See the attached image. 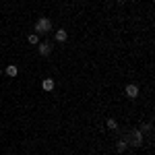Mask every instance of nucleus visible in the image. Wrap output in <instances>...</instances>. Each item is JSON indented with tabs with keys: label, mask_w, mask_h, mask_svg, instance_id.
<instances>
[{
	"label": "nucleus",
	"mask_w": 155,
	"mask_h": 155,
	"mask_svg": "<svg viewBox=\"0 0 155 155\" xmlns=\"http://www.w3.org/2000/svg\"><path fill=\"white\" fill-rule=\"evenodd\" d=\"M126 145H132V147H141L143 145V130H139V128H134L126 134Z\"/></svg>",
	"instance_id": "nucleus-1"
},
{
	"label": "nucleus",
	"mask_w": 155,
	"mask_h": 155,
	"mask_svg": "<svg viewBox=\"0 0 155 155\" xmlns=\"http://www.w3.org/2000/svg\"><path fill=\"white\" fill-rule=\"evenodd\" d=\"M50 29H52V21L50 19H37V23H35V33L39 35V33H48Z\"/></svg>",
	"instance_id": "nucleus-2"
},
{
	"label": "nucleus",
	"mask_w": 155,
	"mask_h": 155,
	"mask_svg": "<svg viewBox=\"0 0 155 155\" xmlns=\"http://www.w3.org/2000/svg\"><path fill=\"white\" fill-rule=\"evenodd\" d=\"M137 95H139V87H137V85H126V97L134 99Z\"/></svg>",
	"instance_id": "nucleus-3"
},
{
	"label": "nucleus",
	"mask_w": 155,
	"mask_h": 155,
	"mask_svg": "<svg viewBox=\"0 0 155 155\" xmlns=\"http://www.w3.org/2000/svg\"><path fill=\"white\" fill-rule=\"evenodd\" d=\"M39 54H41V56H48L50 52H52V44H50V41H44V44H39Z\"/></svg>",
	"instance_id": "nucleus-4"
},
{
	"label": "nucleus",
	"mask_w": 155,
	"mask_h": 155,
	"mask_svg": "<svg viewBox=\"0 0 155 155\" xmlns=\"http://www.w3.org/2000/svg\"><path fill=\"white\" fill-rule=\"evenodd\" d=\"M66 37H68V33H66L64 29H58V31H56V41L62 44V41H66Z\"/></svg>",
	"instance_id": "nucleus-5"
},
{
	"label": "nucleus",
	"mask_w": 155,
	"mask_h": 155,
	"mask_svg": "<svg viewBox=\"0 0 155 155\" xmlns=\"http://www.w3.org/2000/svg\"><path fill=\"white\" fill-rule=\"evenodd\" d=\"M41 87H44V91H52V89H54V81H52V79H44Z\"/></svg>",
	"instance_id": "nucleus-6"
},
{
	"label": "nucleus",
	"mask_w": 155,
	"mask_h": 155,
	"mask_svg": "<svg viewBox=\"0 0 155 155\" xmlns=\"http://www.w3.org/2000/svg\"><path fill=\"white\" fill-rule=\"evenodd\" d=\"M6 74H8V77H17V74H19V68L12 66V64H8V66H6Z\"/></svg>",
	"instance_id": "nucleus-7"
},
{
	"label": "nucleus",
	"mask_w": 155,
	"mask_h": 155,
	"mask_svg": "<svg viewBox=\"0 0 155 155\" xmlns=\"http://www.w3.org/2000/svg\"><path fill=\"white\" fill-rule=\"evenodd\" d=\"M107 128H110V130H116V128H118V122H116L114 118H110L107 120Z\"/></svg>",
	"instance_id": "nucleus-8"
},
{
	"label": "nucleus",
	"mask_w": 155,
	"mask_h": 155,
	"mask_svg": "<svg viewBox=\"0 0 155 155\" xmlns=\"http://www.w3.org/2000/svg\"><path fill=\"white\" fill-rule=\"evenodd\" d=\"M124 149H126V141H118V145H116V151H118V153H122Z\"/></svg>",
	"instance_id": "nucleus-9"
},
{
	"label": "nucleus",
	"mask_w": 155,
	"mask_h": 155,
	"mask_svg": "<svg viewBox=\"0 0 155 155\" xmlns=\"http://www.w3.org/2000/svg\"><path fill=\"white\" fill-rule=\"evenodd\" d=\"M27 39H29V44H37V41H39V37H37V33H31V35L27 37Z\"/></svg>",
	"instance_id": "nucleus-10"
},
{
	"label": "nucleus",
	"mask_w": 155,
	"mask_h": 155,
	"mask_svg": "<svg viewBox=\"0 0 155 155\" xmlns=\"http://www.w3.org/2000/svg\"><path fill=\"white\" fill-rule=\"evenodd\" d=\"M0 74H2V68H0Z\"/></svg>",
	"instance_id": "nucleus-11"
}]
</instances>
